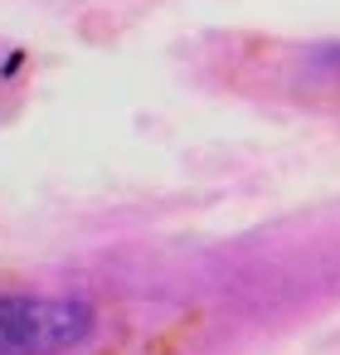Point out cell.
<instances>
[{
	"label": "cell",
	"instance_id": "6da1fadb",
	"mask_svg": "<svg viewBox=\"0 0 340 355\" xmlns=\"http://www.w3.org/2000/svg\"><path fill=\"white\" fill-rule=\"evenodd\" d=\"M98 326V311L83 297H0V355H64L78 350Z\"/></svg>",
	"mask_w": 340,
	"mask_h": 355
}]
</instances>
